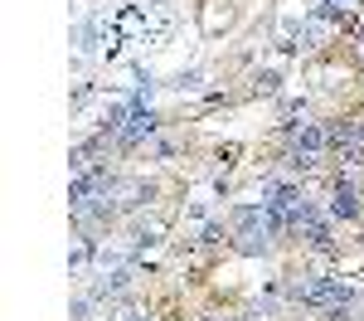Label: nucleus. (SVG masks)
<instances>
[{
  "mask_svg": "<svg viewBox=\"0 0 364 321\" xmlns=\"http://www.w3.org/2000/svg\"><path fill=\"white\" fill-rule=\"evenodd\" d=\"M331 214H336V219H355V214H360V200H355V190H350L345 180L331 190Z\"/></svg>",
  "mask_w": 364,
  "mask_h": 321,
  "instance_id": "obj_2",
  "label": "nucleus"
},
{
  "mask_svg": "<svg viewBox=\"0 0 364 321\" xmlns=\"http://www.w3.org/2000/svg\"><path fill=\"white\" fill-rule=\"evenodd\" d=\"M267 233H277L267 209H238V248L243 253H262L267 248Z\"/></svg>",
  "mask_w": 364,
  "mask_h": 321,
  "instance_id": "obj_1",
  "label": "nucleus"
}]
</instances>
